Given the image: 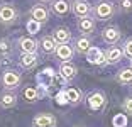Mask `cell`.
<instances>
[{"instance_id": "cell-21", "label": "cell", "mask_w": 132, "mask_h": 127, "mask_svg": "<svg viewBox=\"0 0 132 127\" xmlns=\"http://www.w3.org/2000/svg\"><path fill=\"white\" fill-rule=\"evenodd\" d=\"M76 51L78 53H86V51L92 47V42H90V39H86V37H81V39H78L76 41Z\"/></svg>"}, {"instance_id": "cell-8", "label": "cell", "mask_w": 132, "mask_h": 127, "mask_svg": "<svg viewBox=\"0 0 132 127\" xmlns=\"http://www.w3.org/2000/svg\"><path fill=\"white\" fill-rule=\"evenodd\" d=\"M78 29H80L81 32H85V34L92 32V31L95 29V22H93V19H92V17H88V15L81 17V19H80V22H78Z\"/></svg>"}, {"instance_id": "cell-7", "label": "cell", "mask_w": 132, "mask_h": 127, "mask_svg": "<svg viewBox=\"0 0 132 127\" xmlns=\"http://www.w3.org/2000/svg\"><path fill=\"white\" fill-rule=\"evenodd\" d=\"M102 37H103L105 42H109V44H115V42L120 39V32H119V29H115V27H109V29L103 31Z\"/></svg>"}, {"instance_id": "cell-20", "label": "cell", "mask_w": 132, "mask_h": 127, "mask_svg": "<svg viewBox=\"0 0 132 127\" xmlns=\"http://www.w3.org/2000/svg\"><path fill=\"white\" fill-rule=\"evenodd\" d=\"M53 9H54L56 14H59V15H64L66 12L70 10V5H68V2H66V0H56L54 5H53Z\"/></svg>"}, {"instance_id": "cell-27", "label": "cell", "mask_w": 132, "mask_h": 127, "mask_svg": "<svg viewBox=\"0 0 132 127\" xmlns=\"http://www.w3.org/2000/svg\"><path fill=\"white\" fill-rule=\"evenodd\" d=\"M124 108H125V112L132 114V98H127V100L124 102Z\"/></svg>"}, {"instance_id": "cell-28", "label": "cell", "mask_w": 132, "mask_h": 127, "mask_svg": "<svg viewBox=\"0 0 132 127\" xmlns=\"http://www.w3.org/2000/svg\"><path fill=\"white\" fill-rule=\"evenodd\" d=\"M122 9H125V10L132 9V0H122Z\"/></svg>"}, {"instance_id": "cell-12", "label": "cell", "mask_w": 132, "mask_h": 127, "mask_svg": "<svg viewBox=\"0 0 132 127\" xmlns=\"http://www.w3.org/2000/svg\"><path fill=\"white\" fill-rule=\"evenodd\" d=\"M36 63H37V54L36 53H24L22 58H20V66H24V68H32Z\"/></svg>"}, {"instance_id": "cell-22", "label": "cell", "mask_w": 132, "mask_h": 127, "mask_svg": "<svg viewBox=\"0 0 132 127\" xmlns=\"http://www.w3.org/2000/svg\"><path fill=\"white\" fill-rule=\"evenodd\" d=\"M117 80L120 81V83H132V68L122 69L120 73H119V76H117Z\"/></svg>"}, {"instance_id": "cell-29", "label": "cell", "mask_w": 132, "mask_h": 127, "mask_svg": "<svg viewBox=\"0 0 132 127\" xmlns=\"http://www.w3.org/2000/svg\"><path fill=\"white\" fill-rule=\"evenodd\" d=\"M58 102H59V104H66V102H68L66 93H59V95H58Z\"/></svg>"}, {"instance_id": "cell-5", "label": "cell", "mask_w": 132, "mask_h": 127, "mask_svg": "<svg viewBox=\"0 0 132 127\" xmlns=\"http://www.w3.org/2000/svg\"><path fill=\"white\" fill-rule=\"evenodd\" d=\"M56 120L49 114H41L34 119V127H54Z\"/></svg>"}, {"instance_id": "cell-23", "label": "cell", "mask_w": 132, "mask_h": 127, "mask_svg": "<svg viewBox=\"0 0 132 127\" xmlns=\"http://www.w3.org/2000/svg\"><path fill=\"white\" fill-rule=\"evenodd\" d=\"M39 29H41V22H37V20H34V19H31L27 22V31L31 32V34H36Z\"/></svg>"}, {"instance_id": "cell-4", "label": "cell", "mask_w": 132, "mask_h": 127, "mask_svg": "<svg viewBox=\"0 0 132 127\" xmlns=\"http://www.w3.org/2000/svg\"><path fill=\"white\" fill-rule=\"evenodd\" d=\"M20 83V75L17 71H5L4 73V85L7 88H15Z\"/></svg>"}, {"instance_id": "cell-16", "label": "cell", "mask_w": 132, "mask_h": 127, "mask_svg": "<svg viewBox=\"0 0 132 127\" xmlns=\"http://www.w3.org/2000/svg\"><path fill=\"white\" fill-rule=\"evenodd\" d=\"M73 10H75V14H76L78 17H85V15L90 14V5L86 4V2H76L75 7H73Z\"/></svg>"}, {"instance_id": "cell-17", "label": "cell", "mask_w": 132, "mask_h": 127, "mask_svg": "<svg viewBox=\"0 0 132 127\" xmlns=\"http://www.w3.org/2000/svg\"><path fill=\"white\" fill-rule=\"evenodd\" d=\"M66 98H68V102H71V104H78V102L81 100V92L76 88H68L66 90Z\"/></svg>"}, {"instance_id": "cell-24", "label": "cell", "mask_w": 132, "mask_h": 127, "mask_svg": "<svg viewBox=\"0 0 132 127\" xmlns=\"http://www.w3.org/2000/svg\"><path fill=\"white\" fill-rule=\"evenodd\" d=\"M24 97H26V100H29V102L36 100V98H37V90L36 88H26L24 90Z\"/></svg>"}, {"instance_id": "cell-3", "label": "cell", "mask_w": 132, "mask_h": 127, "mask_svg": "<svg viewBox=\"0 0 132 127\" xmlns=\"http://www.w3.org/2000/svg\"><path fill=\"white\" fill-rule=\"evenodd\" d=\"M86 59H88L92 65H102L105 61V54L102 53L98 47H90L86 51Z\"/></svg>"}, {"instance_id": "cell-18", "label": "cell", "mask_w": 132, "mask_h": 127, "mask_svg": "<svg viewBox=\"0 0 132 127\" xmlns=\"http://www.w3.org/2000/svg\"><path fill=\"white\" fill-rule=\"evenodd\" d=\"M56 44H58V42H56L54 39H51V37H44L43 42H41L44 53H56V47H58Z\"/></svg>"}, {"instance_id": "cell-9", "label": "cell", "mask_w": 132, "mask_h": 127, "mask_svg": "<svg viewBox=\"0 0 132 127\" xmlns=\"http://www.w3.org/2000/svg\"><path fill=\"white\" fill-rule=\"evenodd\" d=\"M54 39L56 42H58V44H68V41H70L71 39V34H70V31H68V29H56L54 31Z\"/></svg>"}, {"instance_id": "cell-11", "label": "cell", "mask_w": 132, "mask_h": 127, "mask_svg": "<svg viewBox=\"0 0 132 127\" xmlns=\"http://www.w3.org/2000/svg\"><path fill=\"white\" fill-rule=\"evenodd\" d=\"M56 54H58L59 59L68 61V59H71V56H73V49H71L68 44H59V46L56 47Z\"/></svg>"}, {"instance_id": "cell-15", "label": "cell", "mask_w": 132, "mask_h": 127, "mask_svg": "<svg viewBox=\"0 0 132 127\" xmlns=\"http://www.w3.org/2000/svg\"><path fill=\"white\" fill-rule=\"evenodd\" d=\"M120 58H122V51L119 47H110L107 51V54H105V59L109 63H117V61H120Z\"/></svg>"}, {"instance_id": "cell-25", "label": "cell", "mask_w": 132, "mask_h": 127, "mask_svg": "<svg viewBox=\"0 0 132 127\" xmlns=\"http://www.w3.org/2000/svg\"><path fill=\"white\" fill-rule=\"evenodd\" d=\"M124 53H125V56H129V58L132 59V39H129V41L125 42V46H124Z\"/></svg>"}, {"instance_id": "cell-13", "label": "cell", "mask_w": 132, "mask_h": 127, "mask_svg": "<svg viewBox=\"0 0 132 127\" xmlns=\"http://www.w3.org/2000/svg\"><path fill=\"white\" fill-rule=\"evenodd\" d=\"M19 44H20V49H22L24 53H36V47H37L36 41H32V39H29V37H20Z\"/></svg>"}, {"instance_id": "cell-2", "label": "cell", "mask_w": 132, "mask_h": 127, "mask_svg": "<svg viewBox=\"0 0 132 127\" xmlns=\"http://www.w3.org/2000/svg\"><path fill=\"white\" fill-rule=\"evenodd\" d=\"M97 15L100 17V19L107 20L109 17L113 15V5L110 4V2H100V4L97 5Z\"/></svg>"}, {"instance_id": "cell-14", "label": "cell", "mask_w": 132, "mask_h": 127, "mask_svg": "<svg viewBox=\"0 0 132 127\" xmlns=\"http://www.w3.org/2000/svg\"><path fill=\"white\" fill-rule=\"evenodd\" d=\"M75 73H76V68H75L73 65H70V63H63L61 68H59V75H61V76H64L66 80L73 78Z\"/></svg>"}, {"instance_id": "cell-6", "label": "cell", "mask_w": 132, "mask_h": 127, "mask_svg": "<svg viewBox=\"0 0 132 127\" xmlns=\"http://www.w3.org/2000/svg\"><path fill=\"white\" fill-rule=\"evenodd\" d=\"M15 15H17V12L12 7H9V5L0 7V22H5V24L14 22V20H15Z\"/></svg>"}, {"instance_id": "cell-10", "label": "cell", "mask_w": 132, "mask_h": 127, "mask_svg": "<svg viewBox=\"0 0 132 127\" xmlns=\"http://www.w3.org/2000/svg\"><path fill=\"white\" fill-rule=\"evenodd\" d=\"M31 15H32V19L37 20V22H44V20H47V10L43 5H36L31 10Z\"/></svg>"}, {"instance_id": "cell-1", "label": "cell", "mask_w": 132, "mask_h": 127, "mask_svg": "<svg viewBox=\"0 0 132 127\" xmlns=\"http://www.w3.org/2000/svg\"><path fill=\"white\" fill-rule=\"evenodd\" d=\"M88 105H90V108L92 110H95V112H100L102 108L105 107V97L102 95V93H93V95H90L88 97Z\"/></svg>"}, {"instance_id": "cell-26", "label": "cell", "mask_w": 132, "mask_h": 127, "mask_svg": "<svg viewBox=\"0 0 132 127\" xmlns=\"http://www.w3.org/2000/svg\"><path fill=\"white\" fill-rule=\"evenodd\" d=\"M9 49H10V46H9V41H5V39H0V53H7Z\"/></svg>"}, {"instance_id": "cell-19", "label": "cell", "mask_w": 132, "mask_h": 127, "mask_svg": "<svg viewBox=\"0 0 132 127\" xmlns=\"http://www.w3.org/2000/svg\"><path fill=\"white\" fill-rule=\"evenodd\" d=\"M15 102H17L15 95H10V93H5V95H2V97H0V105H2L4 108L14 107V105H15Z\"/></svg>"}]
</instances>
